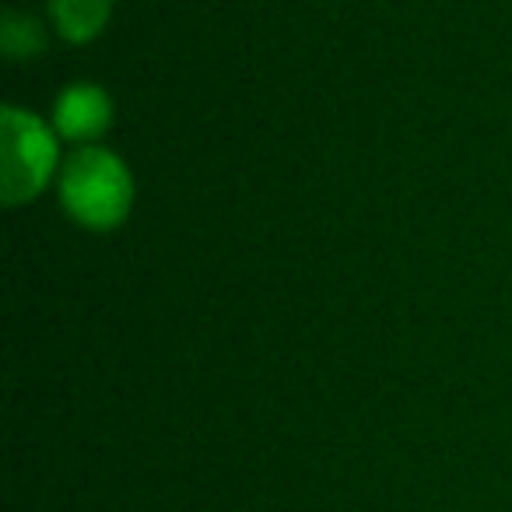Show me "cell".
<instances>
[{
  "label": "cell",
  "mask_w": 512,
  "mask_h": 512,
  "mask_svg": "<svg viewBox=\"0 0 512 512\" xmlns=\"http://www.w3.org/2000/svg\"><path fill=\"white\" fill-rule=\"evenodd\" d=\"M60 197L78 225L109 232L123 225L134 204V179L120 155L106 148H81L60 176Z\"/></svg>",
  "instance_id": "cell-1"
},
{
  "label": "cell",
  "mask_w": 512,
  "mask_h": 512,
  "mask_svg": "<svg viewBox=\"0 0 512 512\" xmlns=\"http://www.w3.org/2000/svg\"><path fill=\"white\" fill-rule=\"evenodd\" d=\"M0 158H4V204L36 200L57 172V137L39 116L8 106L0 113Z\"/></svg>",
  "instance_id": "cell-2"
},
{
  "label": "cell",
  "mask_w": 512,
  "mask_h": 512,
  "mask_svg": "<svg viewBox=\"0 0 512 512\" xmlns=\"http://www.w3.org/2000/svg\"><path fill=\"white\" fill-rule=\"evenodd\" d=\"M109 123H113V99L95 85H71L53 109V127L67 141H92L106 134Z\"/></svg>",
  "instance_id": "cell-3"
},
{
  "label": "cell",
  "mask_w": 512,
  "mask_h": 512,
  "mask_svg": "<svg viewBox=\"0 0 512 512\" xmlns=\"http://www.w3.org/2000/svg\"><path fill=\"white\" fill-rule=\"evenodd\" d=\"M50 15L67 43H92L113 15V0H50Z\"/></svg>",
  "instance_id": "cell-4"
},
{
  "label": "cell",
  "mask_w": 512,
  "mask_h": 512,
  "mask_svg": "<svg viewBox=\"0 0 512 512\" xmlns=\"http://www.w3.org/2000/svg\"><path fill=\"white\" fill-rule=\"evenodd\" d=\"M0 46H4V53H8L11 60H29L46 50V36L36 18L8 11L4 25H0Z\"/></svg>",
  "instance_id": "cell-5"
}]
</instances>
